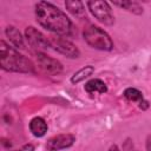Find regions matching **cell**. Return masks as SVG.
<instances>
[{
    "label": "cell",
    "mask_w": 151,
    "mask_h": 151,
    "mask_svg": "<svg viewBox=\"0 0 151 151\" xmlns=\"http://www.w3.org/2000/svg\"><path fill=\"white\" fill-rule=\"evenodd\" d=\"M37 22L45 29L61 37H67L72 31V21L59 7L47 1H39L34 5Z\"/></svg>",
    "instance_id": "obj_1"
},
{
    "label": "cell",
    "mask_w": 151,
    "mask_h": 151,
    "mask_svg": "<svg viewBox=\"0 0 151 151\" xmlns=\"http://www.w3.org/2000/svg\"><path fill=\"white\" fill-rule=\"evenodd\" d=\"M0 66L7 72L34 73L33 63L5 40H0Z\"/></svg>",
    "instance_id": "obj_2"
},
{
    "label": "cell",
    "mask_w": 151,
    "mask_h": 151,
    "mask_svg": "<svg viewBox=\"0 0 151 151\" xmlns=\"http://www.w3.org/2000/svg\"><path fill=\"white\" fill-rule=\"evenodd\" d=\"M83 38L85 42L98 51H112L113 50V41L111 37L99 26L90 25L83 31Z\"/></svg>",
    "instance_id": "obj_3"
},
{
    "label": "cell",
    "mask_w": 151,
    "mask_h": 151,
    "mask_svg": "<svg viewBox=\"0 0 151 151\" xmlns=\"http://www.w3.org/2000/svg\"><path fill=\"white\" fill-rule=\"evenodd\" d=\"M87 9L90 13L101 24L106 26H111L114 24V15L112 13V8L107 1H87Z\"/></svg>",
    "instance_id": "obj_4"
},
{
    "label": "cell",
    "mask_w": 151,
    "mask_h": 151,
    "mask_svg": "<svg viewBox=\"0 0 151 151\" xmlns=\"http://www.w3.org/2000/svg\"><path fill=\"white\" fill-rule=\"evenodd\" d=\"M50 42H51V48H53L55 52L65 55L66 58L77 59L80 55L79 48L72 41L66 39L65 37H61V35L52 37V38H50Z\"/></svg>",
    "instance_id": "obj_5"
},
{
    "label": "cell",
    "mask_w": 151,
    "mask_h": 151,
    "mask_svg": "<svg viewBox=\"0 0 151 151\" xmlns=\"http://www.w3.org/2000/svg\"><path fill=\"white\" fill-rule=\"evenodd\" d=\"M25 39L27 40L29 46L34 50H38V52H42L51 48L50 39L34 26H27L25 28Z\"/></svg>",
    "instance_id": "obj_6"
},
{
    "label": "cell",
    "mask_w": 151,
    "mask_h": 151,
    "mask_svg": "<svg viewBox=\"0 0 151 151\" xmlns=\"http://www.w3.org/2000/svg\"><path fill=\"white\" fill-rule=\"evenodd\" d=\"M35 59L38 66L47 74L58 76L63 72V64L55 58H52L44 52H38L35 54Z\"/></svg>",
    "instance_id": "obj_7"
},
{
    "label": "cell",
    "mask_w": 151,
    "mask_h": 151,
    "mask_svg": "<svg viewBox=\"0 0 151 151\" xmlns=\"http://www.w3.org/2000/svg\"><path fill=\"white\" fill-rule=\"evenodd\" d=\"M76 142V136L71 133H60L51 137L46 143L47 151H60L71 147Z\"/></svg>",
    "instance_id": "obj_8"
},
{
    "label": "cell",
    "mask_w": 151,
    "mask_h": 151,
    "mask_svg": "<svg viewBox=\"0 0 151 151\" xmlns=\"http://www.w3.org/2000/svg\"><path fill=\"white\" fill-rule=\"evenodd\" d=\"M5 34H6V37L8 38L9 42H11L17 50H24V48H25L24 37H22V34L20 33V31H19L17 27H14V26H12V25L7 26L6 29H5Z\"/></svg>",
    "instance_id": "obj_9"
},
{
    "label": "cell",
    "mask_w": 151,
    "mask_h": 151,
    "mask_svg": "<svg viewBox=\"0 0 151 151\" xmlns=\"http://www.w3.org/2000/svg\"><path fill=\"white\" fill-rule=\"evenodd\" d=\"M48 130V125L46 123V120L41 117H34L31 119L29 122V131L31 133L37 137V138H41L46 134Z\"/></svg>",
    "instance_id": "obj_10"
},
{
    "label": "cell",
    "mask_w": 151,
    "mask_h": 151,
    "mask_svg": "<svg viewBox=\"0 0 151 151\" xmlns=\"http://www.w3.org/2000/svg\"><path fill=\"white\" fill-rule=\"evenodd\" d=\"M65 7L68 13H71L73 17L78 19H84L86 18V9L85 5L83 1L79 0H67L65 1Z\"/></svg>",
    "instance_id": "obj_11"
},
{
    "label": "cell",
    "mask_w": 151,
    "mask_h": 151,
    "mask_svg": "<svg viewBox=\"0 0 151 151\" xmlns=\"http://www.w3.org/2000/svg\"><path fill=\"white\" fill-rule=\"evenodd\" d=\"M84 88L87 93H99V94H104L107 92V85L104 80L99 79V78H93L90 79L88 81L85 83Z\"/></svg>",
    "instance_id": "obj_12"
},
{
    "label": "cell",
    "mask_w": 151,
    "mask_h": 151,
    "mask_svg": "<svg viewBox=\"0 0 151 151\" xmlns=\"http://www.w3.org/2000/svg\"><path fill=\"white\" fill-rule=\"evenodd\" d=\"M94 73V66L92 65H86L81 68H79L77 72L73 73V76L71 77V83L72 84H79L81 81H84L85 79H87L90 76H92Z\"/></svg>",
    "instance_id": "obj_13"
},
{
    "label": "cell",
    "mask_w": 151,
    "mask_h": 151,
    "mask_svg": "<svg viewBox=\"0 0 151 151\" xmlns=\"http://www.w3.org/2000/svg\"><path fill=\"white\" fill-rule=\"evenodd\" d=\"M113 6L123 8V9H125L130 13H133L136 15L143 14V7L136 1H113Z\"/></svg>",
    "instance_id": "obj_14"
},
{
    "label": "cell",
    "mask_w": 151,
    "mask_h": 151,
    "mask_svg": "<svg viewBox=\"0 0 151 151\" xmlns=\"http://www.w3.org/2000/svg\"><path fill=\"white\" fill-rule=\"evenodd\" d=\"M123 94H124L125 99H127L129 101H133V103H139L140 100L144 99L143 93L138 88H134V87H127Z\"/></svg>",
    "instance_id": "obj_15"
},
{
    "label": "cell",
    "mask_w": 151,
    "mask_h": 151,
    "mask_svg": "<svg viewBox=\"0 0 151 151\" xmlns=\"http://www.w3.org/2000/svg\"><path fill=\"white\" fill-rule=\"evenodd\" d=\"M12 151H34V146L33 144H25L24 146H21L18 150H12Z\"/></svg>",
    "instance_id": "obj_16"
},
{
    "label": "cell",
    "mask_w": 151,
    "mask_h": 151,
    "mask_svg": "<svg viewBox=\"0 0 151 151\" xmlns=\"http://www.w3.org/2000/svg\"><path fill=\"white\" fill-rule=\"evenodd\" d=\"M138 104H139V107H140L142 110H146V109L149 107V101H147V100H145V99L140 100Z\"/></svg>",
    "instance_id": "obj_17"
},
{
    "label": "cell",
    "mask_w": 151,
    "mask_h": 151,
    "mask_svg": "<svg viewBox=\"0 0 151 151\" xmlns=\"http://www.w3.org/2000/svg\"><path fill=\"white\" fill-rule=\"evenodd\" d=\"M145 146H146V151H151V136H149V137L146 138V144H145Z\"/></svg>",
    "instance_id": "obj_18"
},
{
    "label": "cell",
    "mask_w": 151,
    "mask_h": 151,
    "mask_svg": "<svg viewBox=\"0 0 151 151\" xmlns=\"http://www.w3.org/2000/svg\"><path fill=\"white\" fill-rule=\"evenodd\" d=\"M109 151H120V150H119V147H118V145H117V144H112V145L110 146Z\"/></svg>",
    "instance_id": "obj_19"
}]
</instances>
